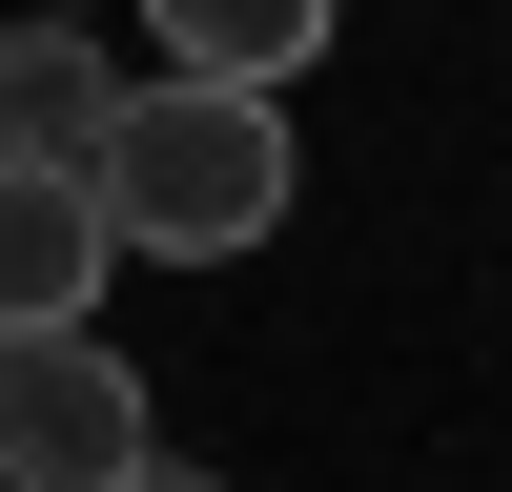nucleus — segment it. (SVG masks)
I'll list each match as a JSON object with an SVG mask.
<instances>
[{
	"label": "nucleus",
	"mask_w": 512,
	"mask_h": 492,
	"mask_svg": "<svg viewBox=\"0 0 512 492\" xmlns=\"http://www.w3.org/2000/svg\"><path fill=\"white\" fill-rule=\"evenodd\" d=\"M62 21H103V0H62Z\"/></svg>",
	"instance_id": "0eeeda50"
},
{
	"label": "nucleus",
	"mask_w": 512,
	"mask_h": 492,
	"mask_svg": "<svg viewBox=\"0 0 512 492\" xmlns=\"http://www.w3.org/2000/svg\"><path fill=\"white\" fill-rule=\"evenodd\" d=\"M103 492H226V472H185V451H144V472H103Z\"/></svg>",
	"instance_id": "423d86ee"
},
{
	"label": "nucleus",
	"mask_w": 512,
	"mask_h": 492,
	"mask_svg": "<svg viewBox=\"0 0 512 492\" xmlns=\"http://www.w3.org/2000/svg\"><path fill=\"white\" fill-rule=\"evenodd\" d=\"M144 369L103 349V328H0V492H103L144 472Z\"/></svg>",
	"instance_id": "f03ea898"
},
{
	"label": "nucleus",
	"mask_w": 512,
	"mask_h": 492,
	"mask_svg": "<svg viewBox=\"0 0 512 492\" xmlns=\"http://www.w3.org/2000/svg\"><path fill=\"white\" fill-rule=\"evenodd\" d=\"M144 41L185 82H287V62H328V0H144Z\"/></svg>",
	"instance_id": "39448f33"
},
{
	"label": "nucleus",
	"mask_w": 512,
	"mask_h": 492,
	"mask_svg": "<svg viewBox=\"0 0 512 492\" xmlns=\"http://www.w3.org/2000/svg\"><path fill=\"white\" fill-rule=\"evenodd\" d=\"M103 21H62V0H21V41H0V144H41V164H82L103 144Z\"/></svg>",
	"instance_id": "20e7f679"
},
{
	"label": "nucleus",
	"mask_w": 512,
	"mask_h": 492,
	"mask_svg": "<svg viewBox=\"0 0 512 492\" xmlns=\"http://www.w3.org/2000/svg\"><path fill=\"white\" fill-rule=\"evenodd\" d=\"M82 185H103V226L144 246V267H226V246H267L287 226V82H123L103 103V144H82Z\"/></svg>",
	"instance_id": "f257e3e1"
},
{
	"label": "nucleus",
	"mask_w": 512,
	"mask_h": 492,
	"mask_svg": "<svg viewBox=\"0 0 512 492\" xmlns=\"http://www.w3.org/2000/svg\"><path fill=\"white\" fill-rule=\"evenodd\" d=\"M103 267H123L103 185L41 164V144H0V328H103Z\"/></svg>",
	"instance_id": "7ed1b4c3"
}]
</instances>
